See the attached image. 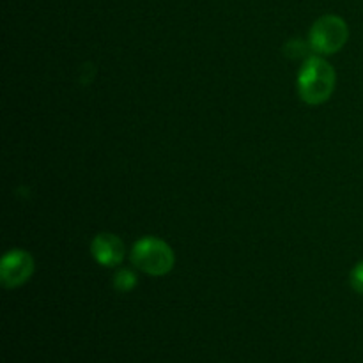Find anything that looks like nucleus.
Masks as SVG:
<instances>
[{
  "label": "nucleus",
  "instance_id": "nucleus-1",
  "mask_svg": "<svg viewBox=\"0 0 363 363\" xmlns=\"http://www.w3.org/2000/svg\"><path fill=\"white\" fill-rule=\"evenodd\" d=\"M337 73L323 57H308L298 74V94L307 105L328 101L335 91Z\"/></svg>",
  "mask_w": 363,
  "mask_h": 363
},
{
  "label": "nucleus",
  "instance_id": "nucleus-2",
  "mask_svg": "<svg viewBox=\"0 0 363 363\" xmlns=\"http://www.w3.org/2000/svg\"><path fill=\"white\" fill-rule=\"evenodd\" d=\"M131 262L151 277H163L172 272L174 250L170 245L155 236H145L138 240L131 248Z\"/></svg>",
  "mask_w": 363,
  "mask_h": 363
},
{
  "label": "nucleus",
  "instance_id": "nucleus-3",
  "mask_svg": "<svg viewBox=\"0 0 363 363\" xmlns=\"http://www.w3.org/2000/svg\"><path fill=\"white\" fill-rule=\"evenodd\" d=\"M350 39V28L344 18L337 14H325L314 21L308 32V46L319 55H333Z\"/></svg>",
  "mask_w": 363,
  "mask_h": 363
},
{
  "label": "nucleus",
  "instance_id": "nucleus-4",
  "mask_svg": "<svg viewBox=\"0 0 363 363\" xmlns=\"http://www.w3.org/2000/svg\"><path fill=\"white\" fill-rule=\"evenodd\" d=\"M34 273V259L28 252L9 250L0 262V282L7 289H14L27 282Z\"/></svg>",
  "mask_w": 363,
  "mask_h": 363
},
{
  "label": "nucleus",
  "instance_id": "nucleus-5",
  "mask_svg": "<svg viewBox=\"0 0 363 363\" xmlns=\"http://www.w3.org/2000/svg\"><path fill=\"white\" fill-rule=\"evenodd\" d=\"M91 254L98 264L113 268V266H119L124 261L126 248H124L123 240L119 236L110 233H101L92 240Z\"/></svg>",
  "mask_w": 363,
  "mask_h": 363
},
{
  "label": "nucleus",
  "instance_id": "nucleus-6",
  "mask_svg": "<svg viewBox=\"0 0 363 363\" xmlns=\"http://www.w3.org/2000/svg\"><path fill=\"white\" fill-rule=\"evenodd\" d=\"M135 284H137V277H135V273L130 272V269H119V272L116 273V277H113V287H116L117 291H121V293L131 291L135 287Z\"/></svg>",
  "mask_w": 363,
  "mask_h": 363
},
{
  "label": "nucleus",
  "instance_id": "nucleus-7",
  "mask_svg": "<svg viewBox=\"0 0 363 363\" xmlns=\"http://www.w3.org/2000/svg\"><path fill=\"white\" fill-rule=\"evenodd\" d=\"M350 282L351 287H353L358 294H363V261L358 262V264L351 269Z\"/></svg>",
  "mask_w": 363,
  "mask_h": 363
}]
</instances>
